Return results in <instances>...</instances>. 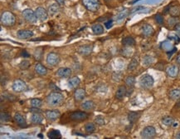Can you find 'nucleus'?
Here are the masks:
<instances>
[{"instance_id": "obj_1", "label": "nucleus", "mask_w": 180, "mask_h": 139, "mask_svg": "<svg viewBox=\"0 0 180 139\" xmlns=\"http://www.w3.org/2000/svg\"><path fill=\"white\" fill-rule=\"evenodd\" d=\"M64 101V96L60 92H52L47 97V103L50 107H57L61 105Z\"/></svg>"}, {"instance_id": "obj_2", "label": "nucleus", "mask_w": 180, "mask_h": 139, "mask_svg": "<svg viewBox=\"0 0 180 139\" xmlns=\"http://www.w3.org/2000/svg\"><path fill=\"white\" fill-rule=\"evenodd\" d=\"M1 23L5 27L13 26L16 23L15 15L9 11H5L1 15Z\"/></svg>"}, {"instance_id": "obj_3", "label": "nucleus", "mask_w": 180, "mask_h": 139, "mask_svg": "<svg viewBox=\"0 0 180 139\" xmlns=\"http://www.w3.org/2000/svg\"><path fill=\"white\" fill-rule=\"evenodd\" d=\"M82 4L87 10L93 13L98 11L101 7L100 0H82Z\"/></svg>"}, {"instance_id": "obj_4", "label": "nucleus", "mask_w": 180, "mask_h": 139, "mask_svg": "<svg viewBox=\"0 0 180 139\" xmlns=\"http://www.w3.org/2000/svg\"><path fill=\"white\" fill-rule=\"evenodd\" d=\"M154 80L153 78V77L150 74H144L140 78L139 80V84L140 86L142 87L143 88H145V89H149L151 88L153 85H154Z\"/></svg>"}, {"instance_id": "obj_5", "label": "nucleus", "mask_w": 180, "mask_h": 139, "mask_svg": "<svg viewBox=\"0 0 180 139\" xmlns=\"http://www.w3.org/2000/svg\"><path fill=\"white\" fill-rule=\"evenodd\" d=\"M23 17L27 22L30 23H33L37 22L38 18L36 15V13L33 11L30 8H26L23 11Z\"/></svg>"}, {"instance_id": "obj_6", "label": "nucleus", "mask_w": 180, "mask_h": 139, "mask_svg": "<svg viewBox=\"0 0 180 139\" xmlns=\"http://www.w3.org/2000/svg\"><path fill=\"white\" fill-rule=\"evenodd\" d=\"M89 117V114L83 111H75L71 113L70 118L71 120L76 121V122H81V121L86 120Z\"/></svg>"}, {"instance_id": "obj_7", "label": "nucleus", "mask_w": 180, "mask_h": 139, "mask_svg": "<svg viewBox=\"0 0 180 139\" xmlns=\"http://www.w3.org/2000/svg\"><path fill=\"white\" fill-rule=\"evenodd\" d=\"M141 137L145 139H150L154 138L156 136V130L154 127L152 126H148L146 128H144L141 132Z\"/></svg>"}, {"instance_id": "obj_8", "label": "nucleus", "mask_w": 180, "mask_h": 139, "mask_svg": "<svg viewBox=\"0 0 180 139\" xmlns=\"http://www.w3.org/2000/svg\"><path fill=\"white\" fill-rule=\"evenodd\" d=\"M12 87H13V90L16 93H22L27 89V84L22 79H16L13 83Z\"/></svg>"}, {"instance_id": "obj_9", "label": "nucleus", "mask_w": 180, "mask_h": 139, "mask_svg": "<svg viewBox=\"0 0 180 139\" xmlns=\"http://www.w3.org/2000/svg\"><path fill=\"white\" fill-rule=\"evenodd\" d=\"M47 63L50 66H56L60 63V57L56 53H49L47 56Z\"/></svg>"}, {"instance_id": "obj_10", "label": "nucleus", "mask_w": 180, "mask_h": 139, "mask_svg": "<svg viewBox=\"0 0 180 139\" xmlns=\"http://www.w3.org/2000/svg\"><path fill=\"white\" fill-rule=\"evenodd\" d=\"M46 117H47V119L50 122H54V121H56V119H58L61 116V113L60 111H58V110H56V109H54V110H47L45 113Z\"/></svg>"}, {"instance_id": "obj_11", "label": "nucleus", "mask_w": 180, "mask_h": 139, "mask_svg": "<svg viewBox=\"0 0 180 139\" xmlns=\"http://www.w3.org/2000/svg\"><path fill=\"white\" fill-rule=\"evenodd\" d=\"M36 15L38 19H39L41 22H44L47 19H48V12L46 10L45 8H42V7H38L36 9Z\"/></svg>"}, {"instance_id": "obj_12", "label": "nucleus", "mask_w": 180, "mask_h": 139, "mask_svg": "<svg viewBox=\"0 0 180 139\" xmlns=\"http://www.w3.org/2000/svg\"><path fill=\"white\" fill-rule=\"evenodd\" d=\"M72 74V71L71 68H60L57 69L56 75L61 78H68Z\"/></svg>"}, {"instance_id": "obj_13", "label": "nucleus", "mask_w": 180, "mask_h": 139, "mask_svg": "<svg viewBox=\"0 0 180 139\" xmlns=\"http://www.w3.org/2000/svg\"><path fill=\"white\" fill-rule=\"evenodd\" d=\"M166 73L167 75L172 78H175L178 77L179 73V68L177 65H171L169 66L167 69H166Z\"/></svg>"}, {"instance_id": "obj_14", "label": "nucleus", "mask_w": 180, "mask_h": 139, "mask_svg": "<svg viewBox=\"0 0 180 139\" xmlns=\"http://www.w3.org/2000/svg\"><path fill=\"white\" fill-rule=\"evenodd\" d=\"M86 97V90L84 88H76L74 92V99L76 102H81Z\"/></svg>"}, {"instance_id": "obj_15", "label": "nucleus", "mask_w": 180, "mask_h": 139, "mask_svg": "<svg viewBox=\"0 0 180 139\" xmlns=\"http://www.w3.org/2000/svg\"><path fill=\"white\" fill-rule=\"evenodd\" d=\"M142 34L144 36V37H151L153 36L154 34V29L153 27L150 25V24H144V26L142 27Z\"/></svg>"}, {"instance_id": "obj_16", "label": "nucleus", "mask_w": 180, "mask_h": 139, "mask_svg": "<svg viewBox=\"0 0 180 139\" xmlns=\"http://www.w3.org/2000/svg\"><path fill=\"white\" fill-rule=\"evenodd\" d=\"M33 32L31 30H19L17 33L18 38L20 39H28L33 36Z\"/></svg>"}, {"instance_id": "obj_17", "label": "nucleus", "mask_w": 180, "mask_h": 139, "mask_svg": "<svg viewBox=\"0 0 180 139\" xmlns=\"http://www.w3.org/2000/svg\"><path fill=\"white\" fill-rule=\"evenodd\" d=\"M13 119H14V121L18 123V125H19V127H21V128H26L27 127L26 120H25L24 117H23L22 114H20V113H15V115L13 117Z\"/></svg>"}, {"instance_id": "obj_18", "label": "nucleus", "mask_w": 180, "mask_h": 139, "mask_svg": "<svg viewBox=\"0 0 180 139\" xmlns=\"http://www.w3.org/2000/svg\"><path fill=\"white\" fill-rule=\"evenodd\" d=\"M93 47L90 45H83L81 46L78 49V53L82 56H88L92 52Z\"/></svg>"}, {"instance_id": "obj_19", "label": "nucleus", "mask_w": 180, "mask_h": 139, "mask_svg": "<svg viewBox=\"0 0 180 139\" xmlns=\"http://www.w3.org/2000/svg\"><path fill=\"white\" fill-rule=\"evenodd\" d=\"M34 70H35L37 74L40 76H45L47 73V68H46L45 66H43L41 64H40V63H38L35 65Z\"/></svg>"}, {"instance_id": "obj_20", "label": "nucleus", "mask_w": 180, "mask_h": 139, "mask_svg": "<svg viewBox=\"0 0 180 139\" xmlns=\"http://www.w3.org/2000/svg\"><path fill=\"white\" fill-rule=\"evenodd\" d=\"M127 93V89H126V87L125 86H120L118 87V89L116 91V98L119 100H122L123 98L125 97Z\"/></svg>"}, {"instance_id": "obj_21", "label": "nucleus", "mask_w": 180, "mask_h": 139, "mask_svg": "<svg viewBox=\"0 0 180 139\" xmlns=\"http://www.w3.org/2000/svg\"><path fill=\"white\" fill-rule=\"evenodd\" d=\"M169 14L171 17L173 18H178L180 16V4L173 5L171 6L169 8Z\"/></svg>"}, {"instance_id": "obj_22", "label": "nucleus", "mask_w": 180, "mask_h": 139, "mask_svg": "<svg viewBox=\"0 0 180 139\" xmlns=\"http://www.w3.org/2000/svg\"><path fill=\"white\" fill-rule=\"evenodd\" d=\"M43 121V117L40 113H34L31 115V122L33 124H40Z\"/></svg>"}, {"instance_id": "obj_23", "label": "nucleus", "mask_w": 180, "mask_h": 139, "mask_svg": "<svg viewBox=\"0 0 180 139\" xmlns=\"http://www.w3.org/2000/svg\"><path fill=\"white\" fill-rule=\"evenodd\" d=\"M81 84V79L79 78L78 77H73L71 78L69 82H68V86L71 89H75L77 88V87Z\"/></svg>"}, {"instance_id": "obj_24", "label": "nucleus", "mask_w": 180, "mask_h": 139, "mask_svg": "<svg viewBox=\"0 0 180 139\" xmlns=\"http://www.w3.org/2000/svg\"><path fill=\"white\" fill-rule=\"evenodd\" d=\"M140 115H141V113L139 112H130L128 114V119L130 123H135V122L138 121Z\"/></svg>"}, {"instance_id": "obj_25", "label": "nucleus", "mask_w": 180, "mask_h": 139, "mask_svg": "<svg viewBox=\"0 0 180 139\" xmlns=\"http://www.w3.org/2000/svg\"><path fill=\"white\" fill-rule=\"evenodd\" d=\"M60 4H52L50 7L48 8V14L51 16H54L56 15V13H58L59 11H60Z\"/></svg>"}, {"instance_id": "obj_26", "label": "nucleus", "mask_w": 180, "mask_h": 139, "mask_svg": "<svg viewBox=\"0 0 180 139\" xmlns=\"http://www.w3.org/2000/svg\"><path fill=\"white\" fill-rule=\"evenodd\" d=\"M81 107V108L86 111H90L95 108V102L91 100H87V101L82 102Z\"/></svg>"}, {"instance_id": "obj_27", "label": "nucleus", "mask_w": 180, "mask_h": 139, "mask_svg": "<svg viewBox=\"0 0 180 139\" xmlns=\"http://www.w3.org/2000/svg\"><path fill=\"white\" fill-rule=\"evenodd\" d=\"M122 44L125 47H131L135 44V40L133 37H125L122 39Z\"/></svg>"}, {"instance_id": "obj_28", "label": "nucleus", "mask_w": 180, "mask_h": 139, "mask_svg": "<svg viewBox=\"0 0 180 139\" xmlns=\"http://www.w3.org/2000/svg\"><path fill=\"white\" fill-rule=\"evenodd\" d=\"M47 137L50 139H56V138H61V134L59 130H50L47 132Z\"/></svg>"}, {"instance_id": "obj_29", "label": "nucleus", "mask_w": 180, "mask_h": 139, "mask_svg": "<svg viewBox=\"0 0 180 139\" xmlns=\"http://www.w3.org/2000/svg\"><path fill=\"white\" fill-rule=\"evenodd\" d=\"M91 28H92L94 34H96V35H101V34H104V28L101 24H99V23L94 24Z\"/></svg>"}, {"instance_id": "obj_30", "label": "nucleus", "mask_w": 180, "mask_h": 139, "mask_svg": "<svg viewBox=\"0 0 180 139\" xmlns=\"http://www.w3.org/2000/svg\"><path fill=\"white\" fill-rule=\"evenodd\" d=\"M169 98L172 100H179L180 99V89H173L169 92Z\"/></svg>"}, {"instance_id": "obj_31", "label": "nucleus", "mask_w": 180, "mask_h": 139, "mask_svg": "<svg viewBox=\"0 0 180 139\" xmlns=\"http://www.w3.org/2000/svg\"><path fill=\"white\" fill-rule=\"evenodd\" d=\"M173 122H174L173 118L170 116L164 117L162 119V123L164 124V126H167V127L172 126L173 124Z\"/></svg>"}, {"instance_id": "obj_32", "label": "nucleus", "mask_w": 180, "mask_h": 139, "mask_svg": "<svg viewBox=\"0 0 180 139\" xmlns=\"http://www.w3.org/2000/svg\"><path fill=\"white\" fill-rule=\"evenodd\" d=\"M138 65H139L138 60L135 59V58H133V59L130 61V63L129 64V65H128V70H129V71H134V70H135V69L137 68Z\"/></svg>"}, {"instance_id": "obj_33", "label": "nucleus", "mask_w": 180, "mask_h": 139, "mask_svg": "<svg viewBox=\"0 0 180 139\" xmlns=\"http://www.w3.org/2000/svg\"><path fill=\"white\" fill-rule=\"evenodd\" d=\"M126 86L132 87L135 86V78L134 76H128L127 78L124 80Z\"/></svg>"}, {"instance_id": "obj_34", "label": "nucleus", "mask_w": 180, "mask_h": 139, "mask_svg": "<svg viewBox=\"0 0 180 139\" xmlns=\"http://www.w3.org/2000/svg\"><path fill=\"white\" fill-rule=\"evenodd\" d=\"M41 105H42V101L39 98H33L31 100V106L32 108H41Z\"/></svg>"}, {"instance_id": "obj_35", "label": "nucleus", "mask_w": 180, "mask_h": 139, "mask_svg": "<svg viewBox=\"0 0 180 139\" xmlns=\"http://www.w3.org/2000/svg\"><path fill=\"white\" fill-rule=\"evenodd\" d=\"M85 130L87 133H92L96 131V126L93 123H88L85 126Z\"/></svg>"}, {"instance_id": "obj_36", "label": "nucleus", "mask_w": 180, "mask_h": 139, "mask_svg": "<svg viewBox=\"0 0 180 139\" xmlns=\"http://www.w3.org/2000/svg\"><path fill=\"white\" fill-rule=\"evenodd\" d=\"M153 62H154L153 58L151 56H149V55L144 57V59H143V64H144V65L145 67H150V65L153 64Z\"/></svg>"}, {"instance_id": "obj_37", "label": "nucleus", "mask_w": 180, "mask_h": 139, "mask_svg": "<svg viewBox=\"0 0 180 139\" xmlns=\"http://www.w3.org/2000/svg\"><path fill=\"white\" fill-rule=\"evenodd\" d=\"M0 119H1V122L3 123H7V122H9L11 120V116L7 113H1V115H0Z\"/></svg>"}, {"instance_id": "obj_38", "label": "nucleus", "mask_w": 180, "mask_h": 139, "mask_svg": "<svg viewBox=\"0 0 180 139\" xmlns=\"http://www.w3.org/2000/svg\"><path fill=\"white\" fill-rule=\"evenodd\" d=\"M30 67V62L28 60H23L19 64V68L23 70H25Z\"/></svg>"}, {"instance_id": "obj_39", "label": "nucleus", "mask_w": 180, "mask_h": 139, "mask_svg": "<svg viewBox=\"0 0 180 139\" xmlns=\"http://www.w3.org/2000/svg\"><path fill=\"white\" fill-rule=\"evenodd\" d=\"M95 122L96 123L100 125V126H103L105 125V118L102 116H96V119H95Z\"/></svg>"}, {"instance_id": "obj_40", "label": "nucleus", "mask_w": 180, "mask_h": 139, "mask_svg": "<svg viewBox=\"0 0 180 139\" xmlns=\"http://www.w3.org/2000/svg\"><path fill=\"white\" fill-rule=\"evenodd\" d=\"M154 19H155V21L157 22L159 24H163L164 23V17L160 14V13H157L156 15L154 16Z\"/></svg>"}, {"instance_id": "obj_41", "label": "nucleus", "mask_w": 180, "mask_h": 139, "mask_svg": "<svg viewBox=\"0 0 180 139\" xmlns=\"http://www.w3.org/2000/svg\"><path fill=\"white\" fill-rule=\"evenodd\" d=\"M174 28V31L176 32L177 34H179V35H180V23H176V24H175V26H174V28Z\"/></svg>"}, {"instance_id": "obj_42", "label": "nucleus", "mask_w": 180, "mask_h": 139, "mask_svg": "<svg viewBox=\"0 0 180 139\" xmlns=\"http://www.w3.org/2000/svg\"><path fill=\"white\" fill-rule=\"evenodd\" d=\"M105 26L107 28H111V27H112V21H111V20H110V21H108V22H105Z\"/></svg>"}, {"instance_id": "obj_43", "label": "nucleus", "mask_w": 180, "mask_h": 139, "mask_svg": "<svg viewBox=\"0 0 180 139\" xmlns=\"http://www.w3.org/2000/svg\"><path fill=\"white\" fill-rule=\"evenodd\" d=\"M21 56L24 57V58H28V57L30 56V55H29V53H27V51L23 50V52H22V53H21Z\"/></svg>"}, {"instance_id": "obj_44", "label": "nucleus", "mask_w": 180, "mask_h": 139, "mask_svg": "<svg viewBox=\"0 0 180 139\" xmlns=\"http://www.w3.org/2000/svg\"><path fill=\"white\" fill-rule=\"evenodd\" d=\"M125 16H126V13H121L120 15L117 17V20H120V19H124Z\"/></svg>"}, {"instance_id": "obj_45", "label": "nucleus", "mask_w": 180, "mask_h": 139, "mask_svg": "<svg viewBox=\"0 0 180 139\" xmlns=\"http://www.w3.org/2000/svg\"><path fill=\"white\" fill-rule=\"evenodd\" d=\"M56 2L60 5H63L65 4V0H56Z\"/></svg>"}, {"instance_id": "obj_46", "label": "nucleus", "mask_w": 180, "mask_h": 139, "mask_svg": "<svg viewBox=\"0 0 180 139\" xmlns=\"http://www.w3.org/2000/svg\"><path fill=\"white\" fill-rule=\"evenodd\" d=\"M176 63L180 66V53H179V55H178V56H177V58H176Z\"/></svg>"}, {"instance_id": "obj_47", "label": "nucleus", "mask_w": 180, "mask_h": 139, "mask_svg": "<svg viewBox=\"0 0 180 139\" xmlns=\"http://www.w3.org/2000/svg\"><path fill=\"white\" fill-rule=\"evenodd\" d=\"M175 138L180 139V131L179 132H177L176 136H175Z\"/></svg>"}, {"instance_id": "obj_48", "label": "nucleus", "mask_w": 180, "mask_h": 139, "mask_svg": "<svg viewBox=\"0 0 180 139\" xmlns=\"http://www.w3.org/2000/svg\"><path fill=\"white\" fill-rule=\"evenodd\" d=\"M118 1H120V2H122V1H124V0H118Z\"/></svg>"}, {"instance_id": "obj_49", "label": "nucleus", "mask_w": 180, "mask_h": 139, "mask_svg": "<svg viewBox=\"0 0 180 139\" xmlns=\"http://www.w3.org/2000/svg\"><path fill=\"white\" fill-rule=\"evenodd\" d=\"M105 1H110V0H105Z\"/></svg>"}]
</instances>
